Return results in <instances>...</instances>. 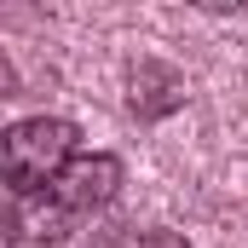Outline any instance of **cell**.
<instances>
[{"instance_id": "obj_3", "label": "cell", "mask_w": 248, "mask_h": 248, "mask_svg": "<svg viewBox=\"0 0 248 248\" xmlns=\"http://www.w3.org/2000/svg\"><path fill=\"white\" fill-rule=\"evenodd\" d=\"M127 87H133L127 104H133L139 122H162V116H173V110L185 104V75H179L173 63H156V58H139V63H133Z\"/></svg>"}, {"instance_id": "obj_1", "label": "cell", "mask_w": 248, "mask_h": 248, "mask_svg": "<svg viewBox=\"0 0 248 248\" xmlns=\"http://www.w3.org/2000/svg\"><path fill=\"white\" fill-rule=\"evenodd\" d=\"M122 179H127L122 156H104V150L98 156H75L41 196H23L12 208L17 243H63V237H75L87 219H98L116 202Z\"/></svg>"}, {"instance_id": "obj_4", "label": "cell", "mask_w": 248, "mask_h": 248, "mask_svg": "<svg viewBox=\"0 0 248 248\" xmlns=\"http://www.w3.org/2000/svg\"><path fill=\"white\" fill-rule=\"evenodd\" d=\"M122 248H190V243L179 237V231H133Z\"/></svg>"}, {"instance_id": "obj_2", "label": "cell", "mask_w": 248, "mask_h": 248, "mask_svg": "<svg viewBox=\"0 0 248 248\" xmlns=\"http://www.w3.org/2000/svg\"><path fill=\"white\" fill-rule=\"evenodd\" d=\"M75 144H81V127L63 122V116H29V122H12L0 139V173L12 196H41V190L58 179L63 168L75 162Z\"/></svg>"}]
</instances>
